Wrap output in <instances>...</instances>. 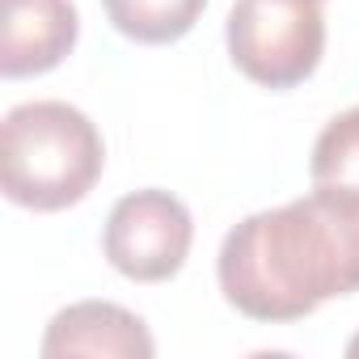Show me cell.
I'll return each mask as SVG.
<instances>
[{"instance_id":"5","label":"cell","mask_w":359,"mask_h":359,"mask_svg":"<svg viewBox=\"0 0 359 359\" xmlns=\"http://www.w3.org/2000/svg\"><path fill=\"white\" fill-rule=\"evenodd\" d=\"M76 39L72 0H0V76H43L72 55Z\"/></svg>"},{"instance_id":"9","label":"cell","mask_w":359,"mask_h":359,"mask_svg":"<svg viewBox=\"0 0 359 359\" xmlns=\"http://www.w3.org/2000/svg\"><path fill=\"white\" fill-rule=\"evenodd\" d=\"M346 355H351V359H359V334H355V338L346 342Z\"/></svg>"},{"instance_id":"7","label":"cell","mask_w":359,"mask_h":359,"mask_svg":"<svg viewBox=\"0 0 359 359\" xmlns=\"http://www.w3.org/2000/svg\"><path fill=\"white\" fill-rule=\"evenodd\" d=\"M110 26L144 47H165L195 30L208 0H102Z\"/></svg>"},{"instance_id":"2","label":"cell","mask_w":359,"mask_h":359,"mask_svg":"<svg viewBox=\"0 0 359 359\" xmlns=\"http://www.w3.org/2000/svg\"><path fill=\"white\" fill-rule=\"evenodd\" d=\"M102 165V131L68 102H22L0 123V187L18 208H76L97 187Z\"/></svg>"},{"instance_id":"3","label":"cell","mask_w":359,"mask_h":359,"mask_svg":"<svg viewBox=\"0 0 359 359\" xmlns=\"http://www.w3.org/2000/svg\"><path fill=\"white\" fill-rule=\"evenodd\" d=\"M224 39L241 76L262 89H296L325 55L321 0H237Z\"/></svg>"},{"instance_id":"8","label":"cell","mask_w":359,"mask_h":359,"mask_svg":"<svg viewBox=\"0 0 359 359\" xmlns=\"http://www.w3.org/2000/svg\"><path fill=\"white\" fill-rule=\"evenodd\" d=\"M309 177L325 187H355L359 191V106L334 114L309 156Z\"/></svg>"},{"instance_id":"1","label":"cell","mask_w":359,"mask_h":359,"mask_svg":"<svg viewBox=\"0 0 359 359\" xmlns=\"http://www.w3.org/2000/svg\"><path fill=\"white\" fill-rule=\"evenodd\" d=\"M224 300L250 321H300L359 292V191L313 182L309 195L245 216L216 258Z\"/></svg>"},{"instance_id":"4","label":"cell","mask_w":359,"mask_h":359,"mask_svg":"<svg viewBox=\"0 0 359 359\" xmlns=\"http://www.w3.org/2000/svg\"><path fill=\"white\" fill-rule=\"evenodd\" d=\"M195 241L191 208L169 191H131L123 195L102 229L106 262L135 283H165L187 266Z\"/></svg>"},{"instance_id":"6","label":"cell","mask_w":359,"mask_h":359,"mask_svg":"<svg viewBox=\"0 0 359 359\" xmlns=\"http://www.w3.org/2000/svg\"><path fill=\"white\" fill-rule=\"evenodd\" d=\"M43 355H102V359H152L156 342L148 325L110 300H81L51 317L43 334Z\"/></svg>"}]
</instances>
